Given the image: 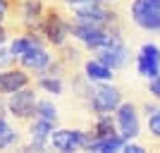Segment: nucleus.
<instances>
[{"mask_svg": "<svg viewBox=\"0 0 160 153\" xmlns=\"http://www.w3.org/2000/svg\"><path fill=\"white\" fill-rule=\"evenodd\" d=\"M12 62H17V58H14L10 50H5V48L0 46V69H2V67H7V65H12Z\"/></svg>", "mask_w": 160, "mask_h": 153, "instance_id": "nucleus-20", "label": "nucleus"}, {"mask_svg": "<svg viewBox=\"0 0 160 153\" xmlns=\"http://www.w3.org/2000/svg\"><path fill=\"white\" fill-rule=\"evenodd\" d=\"M98 3H112V0H98Z\"/></svg>", "mask_w": 160, "mask_h": 153, "instance_id": "nucleus-26", "label": "nucleus"}, {"mask_svg": "<svg viewBox=\"0 0 160 153\" xmlns=\"http://www.w3.org/2000/svg\"><path fill=\"white\" fill-rule=\"evenodd\" d=\"M86 3H98V0H65V5L77 7V5H86Z\"/></svg>", "mask_w": 160, "mask_h": 153, "instance_id": "nucleus-23", "label": "nucleus"}, {"mask_svg": "<svg viewBox=\"0 0 160 153\" xmlns=\"http://www.w3.org/2000/svg\"><path fill=\"white\" fill-rule=\"evenodd\" d=\"M117 117H115V122H117V129H120V136L124 141H132L139 136L141 132V122H139V110H136V105L134 103H120L117 105Z\"/></svg>", "mask_w": 160, "mask_h": 153, "instance_id": "nucleus-5", "label": "nucleus"}, {"mask_svg": "<svg viewBox=\"0 0 160 153\" xmlns=\"http://www.w3.org/2000/svg\"><path fill=\"white\" fill-rule=\"evenodd\" d=\"M41 33L46 36L55 48L62 46L69 36V22L65 19V14L58 10V7L48 5L43 10V17H41Z\"/></svg>", "mask_w": 160, "mask_h": 153, "instance_id": "nucleus-1", "label": "nucleus"}, {"mask_svg": "<svg viewBox=\"0 0 160 153\" xmlns=\"http://www.w3.org/2000/svg\"><path fill=\"white\" fill-rule=\"evenodd\" d=\"M7 127H10V125H7V122H5V117H2V115H0V134H2V132H5V129H7Z\"/></svg>", "mask_w": 160, "mask_h": 153, "instance_id": "nucleus-25", "label": "nucleus"}, {"mask_svg": "<svg viewBox=\"0 0 160 153\" xmlns=\"http://www.w3.org/2000/svg\"><path fill=\"white\" fill-rule=\"evenodd\" d=\"M122 146H124V139H122L120 134H115V136H108V139H93L91 146H88V151L112 153V151H122Z\"/></svg>", "mask_w": 160, "mask_h": 153, "instance_id": "nucleus-14", "label": "nucleus"}, {"mask_svg": "<svg viewBox=\"0 0 160 153\" xmlns=\"http://www.w3.org/2000/svg\"><path fill=\"white\" fill-rule=\"evenodd\" d=\"M31 84V77L27 74L24 67L14 69H0V93H12L17 89H24Z\"/></svg>", "mask_w": 160, "mask_h": 153, "instance_id": "nucleus-9", "label": "nucleus"}, {"mask_svg": "<svg viewBox=\"0 0 160 153\" xmlns=\"http://www.w3.org/2000/svg\"><path fill=\"white\" fill-rule=\"evenodd\" d=\"M38 89H43V91L48 93H62V89H65V84H62V77H50V74H38Z\"/></svg>", "mask_w": 160, "mask_h": 153, "instance_id": "nucleus-16", "label": "nucleus"}, {"mask_svg": "<svg viewBox=\"0 0 160 153\" xmlns=\"http://www.w3.org/2000/svg\"><path fill=\"white\" fill-rule=\"evenodd\" d=\"M148 91H151L155 98L160 100V74H155V77H151V79H148Z\"/></svg>", "mask_w": 160, "mask_h": 153, "instance_id": "nucleus-21", "label": "nucleus"}, {"mask_svg": "<svg viewBox=\"0 0 160 153\" xmlns=\"http://www.w3.org/2000/svg\"><path fill=\"white\" fill-rule=\"evenodd\" d=\"M7 36H10V29H7L5 24H0V46L7 41Z\"/></svg>", "mask_w": 160, "mask_h": 153, "instance_id": "nucleus-24", "label": "nucleus"}, {"mask_svg": "<svg viewBox=\"0 0 160 153\" xmlns=\"http://www.w3.org/2000/svg\"><path fill=\"white\" fill-rule=\"evenodd\" d=\"M122 151H127V153H143L146 148H143V146H139V144H132V141H124Z\"/></svg>", "mask_w": 160, "mask_h": 153, "instance_id": "nucleus-22", "label": "nucleus"}, {"mask_svg": "<svg viewBox=\"0 0 160 153\" xmlns=\"http://www.w3.org/2000/svg\"><path fill=\"white\" fill-rule=\"evenodd\" d=\"M93 136L88 132H79V129H53L50 134V146L55 151H77V148H88Z\"/></svg>", "mask_w": 160, "mask_h": 153, "instance_id": "nucleus-4", "label": "nucleus"}, {"mask_svg": "<svg viewBox=\"0 0 160 153\" xmlns=\"http://www.w3.org/2000/svg\"><path fill=\"white\" fill-rule=\"evenodd\" d=\"M93 53H96V60H100L110 69H120L129 60V48H127L124 41H117V43H112V46H108V48H98Z\"/></svg>", "mask_w": 160, "mask_h": 153, "instance_id": "nucleus-8", "label": "nucleus"}, {"mask_svg": "<svg viewBox=\"0 0 160 153\" xmlns=\"http://www.w3.org/2000/svg\"><path fill=\"white\" fill-rule=\"evenodd\" d=\"M55 125L58 122H50V120H43V117H31V125H29V132H31L33 139H43L48 141L50 134H53Z\"/></svg>", "mask_w": 160, "mask_h": 153, "instance_id": "nucleus-15", "label": "nucleus"}, {"mask_svg": "<svg viewBox=\"0 0 160 153\" xmlns=\"http://www.w3.org/2000/svg\"><path fill=\"white\" fill-rule=\"evenodd\" d=\"M7 108L10 113L17 117V120H31L33 117V108H36V91L31 86H24V89H17L12 91L10 100H7Z\"/></svg>", "mask_w": 160, "mask_h": 153, "instance_id": "nucleus-6", "label": "nucleus"}, {"mask_svg": "<svg viewBox=\"0 0 160 153\" xmlns=\"http://www.w3.org/2000/svg\"><path fill=\"white\" fill-rule=\"evenodd\" d=\"M17 141H19V134L14 132L12 127H7L5 132L0 134V148H10L12 144H17Z\"/></svg>", "mask_w": 160, "mask_h": 153, "instance_id": "nucleus-19", "label": "nucleus"}, {"mask_svg": "<svg viewBox=\"0 0 160 153\" xmlns=\"http://www.w3.org/2000/svg\"><path fill=\"white\" fill-rule=\"evenodd\" d=\"M50 60H53V55L48 53L43 46H36V48H31V50H27L24 55H19V67L38 74V72H43V69L48 67Z\"/></svg>", "mask_w": 160, "mask_h": 153, "instance_id": "nucleus-10", "label": "nucleus"}, {"mask_svg": "<svg viewBox=\"0 0 160 153\" xmlns=\"http://www.w3.org/2000/svg\"><path fill=\"white\" fill-rule=\"evenodd\" d=\"M36 46H43L41 33L38 31H22V36H17V38L12 41L10 53H12L14 58H19V55H24L27 50H31V48H36Z\"/></svg>", "mask_w": 160, "mask_h": 153, "instance_id": "nucleus-11", "label": "nucleus"}, {"mask_svg": "<svg viewBox=\"0 0 160 153\" xmlns=\"http://www.w3.org/2000/svg\"><path fill=\"white\" fill-rule=\"evenodd\" d=\"M132 19L146 31H160V0H134Z\"/></svg>", "mask_w": 160, "mask_h": 153, "instance_id": "nucleus-3", "label": "nucleus"}, {"mask_svg": "<svg viewBox=\"0 0 160 153\" xmlns=\"http://www.w3.org/2000/svg\"><path fill=\"white\" fill-rule=\"evenodd\" d=\"M148 134H151V139L160 141V108L148 115Z\"/></svg>", "mask_w": 160, "mask_h": 153, "instance_id": "nucleus-18", "label": "nucleus"}, {"mask_svg": "<svg viewBox=\"0 0 160 153\" xmlns=\"http://www.w3.org/2000/svg\"><path fill=\"white\" fill-rule=\"evenodd\" d=\"M136 72L141 77H146V79L160 74V48L158 46H153V43L141 46L139 55H136Z\"/></svg>", "mask_w": 160, "mask_h": 153, "instance_id": "nucleus-7", "label": "nucleus"}, {"mask_svg": "<svg viewBox=\"0 0 160 153\" xmlns=\"http://www.w3.org/2000/svg\"><path fill=\"white\" fill-rule=\"evenodd\" d=\"M115 134H117V122L112 120V113L98 115V120L91 129V136L93 139H108V136H115Z\"/></svg>", "mask_w": 160, "mask_h": 153, "instance_id": "nucleus-12", "label": "nucleus"}, {"mask_svg": "<svg viewBox=\"0 0 160 153\" xmlns=\"http://www.w3.org/2000/svg\"><path fill=\"white\" fill-rule=\"evenodd\" d=\"M86 103L96 115H108L117 110V105L122 103V93L120 89L108 86L103 81H93V89H91V96H88Z\"/></svg>", "mask_w": 160, "mask_h": 153, "instance_id": "nucleus-2", "label": "nucleus"}, {"mask_svg": "<svg viewBox=\"0 0 160 153\" xmlns=\"http://www.w3.org/2000/svg\"><path fill=\"white\" fill-rule=\"evenodd\" d=\"M33 117H43V120L58 122V110L50 100H36V108H33Z\"/></svg>", "mask_w": 160, "mask_h": 153, "instance_id": "nucleus-17", "label": "nucleus"}, {"mask_svg": "<svg viewBox=\"0 0 160 153\" xmlns=\"http://www.w3.org/2000/svg\"><path fill=\"white\" fill-rule=\"evenodd\" d=\"M84 74H86L91 81H110L112 79V69L108 65H103L100 60H88L84 65Z\"/></svg>", "mask_w": 160, "mask_h": 153, "instance_id": "nucleus-13", "label": "nucleus"}]
</instances>
